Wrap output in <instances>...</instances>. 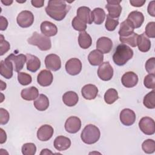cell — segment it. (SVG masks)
<instances>
[{
    "instance_id": "6da1fadb",
    "label": "cell",
    "mask_w": 155,
    "mask_h": 155,
    "mask_svg": "<svg viewBox=\"0 0 155 155\" xmlns=\"http://www.w3.org/2000/svg\"><path fill=\"white\" fill-rule=\"evenodd\" d=\"M70 8V6L68 5L64 1L50 0L45 7V12L52 19L61 21L65 17Z\"/></svg>"
},
{
    "instance_id": "7a4b0ae2",
    "label": "cell",
    "mask_w": 155,
    "mask_h": 155,
    "mask_svg": "<svg viewBox=\"0 0 155 155\" xmlns=\"http://www.w3.org/2000/svg\"><path fill=\"white\" fill-rule=\"evenodd\" d=\"M133 56V50L126 44H121L117 46L113 55V60L116 65L122 66L131 59Z\"/></svg>"
},
{
    "instance_id": "3957f363",
    "label": "cell",
    "mask_w": 155,
    "mask_h": 155,
    "mask_svg": "<svg viewBox=\"0 0 155 155\" xmlns=\"http://www.w3.org/2000/svg\"><path fill=\"white\" fill-rule=\"evenodd\" d=\"M100 136L101 132L98 127L93 124H88L81 132V137L85 143L91 145L97 142Z\"/></svg>"
},
{
    "instance_id": "277c9868",
    "label": "cell",
    "mask_w": 155,
    "mask_h": 155,
    "mask_svg": "<svg viewBox=\"0 0 155 155\" xmlns=\"http://www.w3.org/2000/svg\"><path fill=\"white\" fill-rule=\"evenodd\" d=\"M27 42L30 45L37 46L42 51L48 50L51 47V42L49 37L36 31H35L32 36L27 39Z\"/></svg>"
},
{
    "instance_id": "5b68a950",
    "label": "cell",
    "mask_w": 155,
    "mask_h": 155,
    "mask_svg": "<svg viewBox=\"0 0 155 155\" xmlns=\"http://www.w3.org/2000/svg\"><path fill=\"white\" fill-rule=\"evenodd\" d=\"M18 24L22 28L30 27L34 22V15L28 10H24L20 12L16 18Z\"/></svg>"
},
{
    "instance_id": "8992f818",
    "label": "cell",
    "mask_w": 155,
    "mask_h": 155,
    "mask_svg": "<svg viewBox=\"0 0 155 155\" xmlns=\"http://www.w3.org/2000/svg\"><path fill=\"white\" fill-rule=\"evenodd\" d=\"M139 127L142 133L147 135H153L155 132V124L154 120L150 117H142L139 122Z\"/></svg>"
},
{
    "instance_id": "52a82bcc",
    "label": "cell",
    "mask_w": 155,
    "mask_h": 155,
    "mask_svg": "<svg viewBox=\"0 0 155 155\" xmlns=\"http://www.w3.org/2000/svg\"><path fill=\"white\" fill-rule=\"evenodd\" d=\"M98 77L102 81H110L113 76V69L109 62H102L97 70Z\"/></svg>"
},
{
    "instance_id": "ba28073f",
    "label": "cell",
    "mask_w": 155,
    "mask_h": 155,
    "mask_svg": "<svg viewBox=\"0 0 155 155\" xmlns=\"http://www.w3.org/2000/svg\"><path fill=\"white\" fill-rule=\"evenodd\" d=\"M121 0L107 1L105 8L108 12V16L112 18H118L122 12V7L120 5Z\"/></svg>"
},
{
    "instance_id": "9c48e42d",
    "label": "cell",
    "mask_w": 155,
    "mask_h": 155,
    "mask_svg": "<svg viewBox=\"0 0 155 155\" xmlns=\"http://www.w3.org/2000/svg\"><path fill=\"white\" fill-rule=\"evenodd\" d=\"M6 58L12 63L13 66V70L18 73L20 72V71L23 68L24 65L27 61L26 55L23 54L15 55L13 53H12Z\"/></svg>"
},
{
    "instance_id": "30bf717a",
    "label": "cell",
    "mask_w": 155,
    "mask_h": 155,
    "mask_svg": "<svg viewBox=\"0 0 155 155\" xmlns=\"http://www.w3.org/2000/svg\"><path fill=\"white\" fill-rule=\"evenodd\" d=\"M66 71L70 75L78 74L82 70L81 61L78 58H71L65 64Z\"/></svg>"
},
{
    "instance_id": "8fae6325",
    "label": "cell",
    "mask_w": 155,
    "mask_h": 155,
    "mask_svg": "<svg viewBox=\"0 0 155 155\" xmlns=\"http://www.w3.org/2000/svg\"><path fill=\"white\" fill-rule=\"evenodd\" d=\"M45 65L47 69L56 71L61 68V61L58 55L50 54L45 57Z\"/></svg>"
},
{
    "instance_id": "7c38bea8",
    "label": "cell",
    "mask_w": 155,
    "mask_h": 155,
    "mask_svg": "<svg viewBox=\"0 0 155 155\" xmlns=\"http://www.w3.org/2000/svg\"><path fill=\"white\" fill-rule=\"evenodd\" d=\"M81 127V119L76 116H70L65 121V129L71 134L76 133Z\"/></svg>"
},
{
    "instance_id": "4fadbf2b",
    "label": "cell",
    "mask_w": 155,
    "mask_h": 155,
    "mask_svg": "<svg viewBox=\"0 0 155 155\" xmlns=\"http://www.w3.org/2000/svg\"><path fill=\"white\" fill-rule=\"evenodd\" d=\"M119 118L123 125L125 126H131L136 120V114L132 110L125 108L120 111Z\"/></svg>"
},
{
    "instance_id": "5bb4252c",
    "label": "cell",
    "mask_w": 155,
    "mask_h": 155,
    "mask_svg": "<svg viewBox=\"0 0 155 155\" xmlns=\"http://www.w3.org/2000/svg\"><path fill=\"white\" fill-rule=\"evenodd\" d=\"M127 20L134 28H137L142 25L144 21V16L140 12L133 11L129 13Z\"/></svg>"
},
{
    "instance_id": "9a60e30c",
    "label": "cell",
    "mask_w": 155,
    "mask_h": 155,
    "mask_svg": "<svg viewBox=\"0 0 155 155\" xmlns=\"http://www.w3.org/2000/svg\"><path fill=\"white\" fill-rule=\"evenodd\" d=\"M113 47L112 41L107 37L102 36L99 38L96 42V50L102 54L108 53Z\"/></svg>"
},
{
    "instance_id": "2e32d148",
    "label": "cell",
    "mask_w": 155,
    "mask_h": 155,
    "mask_svg": "<svg viewBox=\"0 0 155 155\" xmlns=\"http://www.w3.org/2000/svg\"><path fill=\"white\" fill-rule=\"evenodd\" d=\"M53 128L47 124L41 126L37 131V137L41 141H47L53 136Z\"/></svg>"
},
{
    "instance_id": "e0dca14e",
    "label": "cell",
    "mask_w": 155,
    "mask_h": 155,
    "mask_svg": "<svg viewBox=\"0 0 155 155\" xmlns=\"http://www.w3.org/2000/svg\"><path fill=\"white\" fill-rule=\"evenodd\" d=\"M122 85L126 88H132L138 82L137 75L133 71H128L123 74L121 78Z\"/></svg>"
},
{
    "instance_id": "ac0fdd59",
    "label": "cell",
    "mask_w": 155,
    "mask_h": 155,
    "mask_svg": "<svg viewBox=\"0 0 155 155\" xmlns=\"http://www.w3.org/2000/svg\"><path fill=\"white\" fill-rule=\"evenodd\" d=\"M76 16L86 24H91L93 22L92 12L90 8L85 6L80 7L78 8Z\"/></svg>"
},
{
    "instance_id": "d6986e66",
    "label": "cell",
    "mask_w": 155,
    "mask_h": 155,
    "mask_svg": "<svg viewBox=\"0 0 155 155\" xmlns=\"http://www.w3.org/2000/svg\"><path fill=\"white\" fill-rule=\"evenodd\" d=\"M53 76L51 72L48 70H42L37 77L38 83L42 87H47L51 84Z\"/></svg>"
},
{
    "instance_id": "ffe728a7",
    "label": "cell",
    "mask_w": 155,
    "mask_h": 155,
    "mask_svg": "<svg viewBox=\"0 0 155 155\" xmlns=\"http://www.w3.org/2000/svg\"><path fill=\"white\" fill-rule=\"evenodd\" d=\"M81 93L84 99L92 100L96 97L98 94V89L97 87L93 84H87L82 88Z\"/></svg>"
},
{
    "instance_id": "44dd1931",
    "label": "cell",
    "mask_w": 155,
    "mask_h": 155,
    "mask_svg": "<svg viewBox=\"0 0 155 155\" xmlns=\"http://www.w3.org/2000/svg\"><path fill=\"white\" fill-rule=\"evenodd\" d=\"M13 66L12 63L5 58L0 63V74L5 79H10L13 76Z\"/></svg>"
},
{
    "instance_id": "7402d4cb",
    "label": "cell",
    "mask_w": 155,
    "mask_h": 155,
    "mask_svg": "<svg viewBox=\"0 0 155 155\" xmlns=\"http://www.w3.org/2000/svg\"><path fill=\"white\" fill-rule=\"evenodd\" d=\"M40 28L42 33L47 37L55 36L58 33L56 25L47 21H45L41 23Z\"/></svg>"
},
{
    "instance_id": "603a6c76",
    "label": "cell",
    "mask_w": 155,
    "mask_h": 155,
    "mask_svg": "<svg viewBox=\"0 0 155 155\" xmlns=\"http://www.w3.org/2000/svg\"><path fill=\"white\" fill-rule=\"evenodd\" d=\"M27 69L31 72H36L41 67L39 59L33 54H27Z\"/></svg>"
},
{
    "instance_id": "cb8c5ba5",
    "label": "cell",
    "mask_w": 155,
    "mask_h": 155,
    "mask_svg": "<svg viewBox=\"0 0 155 155\" xmlns=\"http://www.w3.org/2000/svg\"><path fill=\"white\" fill-rule=\"evenodd\" d=\"M54 147L58 151H64L70 148L71 145V140L69 138L59 136L56 137L54 140Z\"/></svg>"
},
{
    "instance_id": "d4e9b609",
    "label": "cell",
    "mask_w": 155,
    "mask_h": 155,
    "mask_svg": "<svg viewBox=\"0 0 155 155\" xmlns=\"http://www.w3.org/2000/svg\"><path fill=\"white\" fill-rule=\"evenodd\" d=\"M21 97L25 101H34L39 96V91L35 87L23 89L21 93Z\"/></svg>"
},
{
    "instance_id": "484cf974",
    "label": "cell",
    "mask_w": 155,
    "mask_h": 155,
    "mask_svg": "<svg viewBox=\"0 0 155 155\" xmlns=\"http://www.w3.org/2000/svg\"><path fill=\"white\" fill-rule=\"evenodd\" d=\"M62 101L67 106L73 107L77 104L79 101V97L74 91H68L63 94Z\"/></svg>"
},
{
    "instance_id": "4316f807",
    "label": "cell",
    "mask_w": 155,
    "mask_h": 155,
    "mask_svg": "<svg viewBox=\"0 0 155 155\" xmlns=\"http://www.w3.org/2000/svg\"><path fill=\"white\" fill-rule=\"evenodd\" d=\"M88 60L93 66L101 65L104 61V54L97 50H92L88 56Z\"/></svg>"
},
{
    "instance_id": "83f0119b",
    "label": "cell",
    "mask_w": 155,
    "mask_h": 155,
    "mask_svg": "<svg viewBox=\"0 0 155 155\" xmlns=\"http://www.w3.org/2000/svg\"><path fill=\"white\" fill-rule=\"evenodd\" d=\"M137 45L139 50L142 52H147L151 48V41L146 36L145 33H142L138 36Z\"/></svg>"
},
{
    "instance_id": "f1b7e54d",
    "label": "cell",
    "mask_w": 155,
    "mask_h": 155,
    "mask_svg": "<svg viewBox=\"0 0 155 155\" xmlns=\"http://www.w3.org/2000/svg\"><path fill=\"white\" fill-rule=\"evenodd\" d=\"M34 106L39 111H42L46 110L49 107L48 98L44 94H41L37 99L34 101Z\"/></svg>"
},
{
    "instance_id": "f546056e",
    "label": "cell",
    "mask_w": 155,
    "mask_h": 155,
    "mask_svg": "<svg viewBox=\"0 0 155 155\" xmlns=\"http://www.w3.org/2000/svg\"><path fill=\"white\" fill-rule=\"evenodd\" d=\"M78 42L82 48L87 49L92 44V39L87 32L85 31H81L79 34Z\"/></svg>"
},
{
    "instance_id": "4dcf8cb0",
    "label": "cell",
    "mask_w": 155,
    "mask_h": 155,
    "mask_svg": "<svg viewBox=\"0 0 155 155\" xmlns=\"http://www.w3.org/2000/svg\"><path fill=\"white\" fill-rule=\"evenodd\" d=\"M134 28L130 24V23L126 19L120 25V28L119 30V35L121 37L127 36L134 32Z\"/></svg>"
},
{
    "instance_id": "1f68e13d",
    "label": "cell",
    "mask_w": 155,
    "mask_h": 155,
    "mask_svg": "<svg viewBox=\"0 0 155 155\" xmlns=\"http://www.w3.org/2000/svg\"><path fill=\"white\" fill-rule=\"evenodd\" d=\"M92 15L93 22L96 24L100 25L104 22L105 18V13L102 8L99 7L95 8L92 11Z\"/></svg>"
},
{
    "instance_id": "d6a6232c",
    "label": "cell",
    "mask_w": 155,
    "mask_h": 155,
    "mask_svg": "<svg viewBox=\"0 0 155 155\" xmlns=\"http://www.w3.org/2000/svg\"><path fill=\"white\" fill-rule=\"evenodd\" d=\"M119 99L118 93L114 88H110L104 94L105 102L108 104H112Z\"/></svg>"
},
{
    "instance_id": "836d02e7",
    "label": "cell",
    "mask_w": 155,
    "mask_h": 155,
    "mask_svg": "<svg viewBox=\"0 0 155 155\" xmlns=\"http://www.w3.org/2000/svg\"><path fill=\"white\" fill-rule=\"evenodd\" d=\"M143 104L147 108L153 109L155 108V91L154 90L144 96Z\"/></svg>"
},
{
    "instance_id": "e575fe53",
    "label": "cell",
    "mask_w": 155,
    "mask_h": 155,
    "mask_svg": "<svg viewBox=\"0 0 155 155\" xmlns=\"http://www.w3.org/2000/svg\"><path fill=\"white\" fill-rule=\"evenodd\" d=\"M138 36L139 35L137 33L133 32L131 35L125 37L119 36V40L124 44H127L132 47H136L137 46Z\"/></svg>"
},
{
    "instance_id": "d590c367",
    "label": "cell",
    "mask_w": 155,
    "mask_h": 155,
    "mask_svg": "<svg viewBox=\"0 0 155 155\" xmlns=\"http://www.w3.org/2000/svg\"><path fill=\"white\" fill-rule=\"evenodd\" d=\"M143 151L147 154L153 153L155 151V142L153 139H147L142 144Z\"/></svg>"
},
{
    "instance_id": "8d00e7d4",
    "label": "cell",
    "mask_w": 155,
    "mask_h": 155,
    "mask_svg": "<svg viewBox=\"0 0 155 155\" xmlns=\"http://www.w3.org/2000/svg\"><path fill=\"white\" fill-rule=\"evenodd\" d=\"M71 25L75 30L79 31H84L87 28V24L81 20L78 17L75 16L71 22Z\"/></svg>"
},
{
    "instance_id": "74e56055",
    "label": "cell",
    "mask_w": 155,
    "mask_h": 155,
    "mask_svg": "<svg viewBox=\"0 0 155 155\" xmlns=\"http://www.w3.org/2000/svg\"><path fill=\"white\" fill-rule=\"evenodd\" d=\"M21 150L24 155H34L36 151V147L33 143H26L22 145Z\"/></svg>"
},
{
    "instance_id": "f35d334b",
    "label": "cell",
    "mask_w": 155,
    "mask_h": 155,
    "mask_svg": "<svg viewBox=\"0 0 155 155\" xmlns=\"http://www.w3.org/2000/svg\"><path fill=\"white\" fill-rule=\"evenodd\" d=\"M18 80L22 85H27L31 82V76L24 72H19L18 73Z\"/></svg>"
},
{
    "instance_id": "ab89813d",
    "label": "cell",
    "mask_w": 155,
    "mask_h": 155,
    "mask_svg": "<svg viewBox=\"0 0 155 155\" xmlns=\"http://www.w3.org/2000/svg\"><path fill=\"white\" fill-rule=\"evenodd\" d=\"M119 24L118 19H114L113 18L110 17L108 15L107 16V19L105 24V27L108 31H114L116 27Z\"/></svg>"
},
{
    "instance_id": "60d3db41",
    "label": "cell",
    "mask_w": 155,
    "mask_h": 155,
    "mask_svg": "<svg viewBox=\"0 0 155 155\" xmlns=\"http://www.w3.org/2000/svg\"><path fill=\"white\" fill-rule=\"evenodd\" d=\"M143 84L147 88L154 89L155 88V74H149L144 78Z\"/></svg>"
},
{
    "instance_id": "b9f144b4",
    "label": "cell",
    "mask_w": 155,
    "mask_h": 155,
    "mask_svg": "<svg viewBox=\"0 0 155 155\" xmlns=\"http://www.w3.org/2000/svg\"><path fill=\"white\" fill-rule=\"evenodd\" d=\"M10 48V44L8 42L5 41L4 38V36L2 35H1L0 36V55L2 56L5 53H7Z\"/></svg>"
},
{
    "instance_id": "7bdbcfd3",
    "label": "cell",
    "mask_w": 155,
    "mask_h": 155,
    "mask_svg": "<svg viewBox=\"0 0 155 155\" xmlns=\"http://www.w3.org/2000/svg\"><path fill=\"white\" fill-rule=\"evenodd\" d=\"M145 33L148 37L151 38H155V22H150L145 27Z\"/></svg>"
},
{
    "instance_id": "ee69618b",
    "label": "cell",
    "mask_w": 155,
    "mask_h": 155,
    "mask_svg": "<svg viewBox=\"0 0 155 155\" xmlns=\"http://www.w3.org/2000/svg\"><path fill=\"white\" fill-rule=\"evenodd\" d=\"M145 69L149 74H155V58L154 57L147 61L145 63Z\"/></svg>"
},
{
    "instance_id": "f6af8a7d",
    "label": "cell",
    "mask_w": 155,
    "mask_h": 155,
    "mask_svg": "<svg viewBox=\"0 0 155 155\" xmlns=\"http://www.w3.org/2000/svg\"><path fill=\"white\" fill-rule=\"evenodd\" d=\"M0 123L1 125L6 124L10 118V115L7 110L4 108H0Z\"/></svg>"
},
{
    "instance_id": "bcb514c9",
    "label": "cell",
    "mask_w": 155,
    "mask_h": 155,
    "mask_svg": "<svg viewBox=\"0 0 155 155\" xmlns=\"http://www.w3.org/2000/svg\"><path fill=\"white\" fill-rule=\"evenodd\" d=\"M154 6H155V1H151L148 6V13L153 17L155 16V12H154Z\"/></svg>"
},
{
    "instance_id": "7dc6e473",
    "label": "cell",
    "mask_w": 155,
    "mask_h": 155,
    "mask_svg": "<svg viewBox=\"0 0 155 155\" xmlns=\"http://www.w3.org/2000/svg\"><path fill=\"white\" fill-rule=\"evenodd\" d=\"M0 30L1 31H4L6 30L7 26H8V21L5 18L1 16L0 17Z\"/></svg>"
},
{
    "instance_id": "c3c4849f",
    "label": "cell",
    "mask_w": 155,
    "mask_h": 155,
    "mask_svg": "<svg viewBox=\"0 0 155 155\" xmlns=\"http://www.w3.org/2000/svg\"><path fill=\"white\" fill-rule=\"evenodd\" d=\"M145 2H146V1H145V0H143V1H141V0H131V1H130L131 5L132 6L136 7H142V5H144Z\"/></svg>"
},
{
    "instance_id": "681fc988",
    "label": "cell",
    "mask_w": 155,
    "mask_h": 155,
    "mask_svg": "<svg viewBox=\"0 0 155 155\" xmlns=\"http://www.w3.org/2000/svg\"><path fill=\"white\" fill-rule=\"evenodd\" d=\"M32 5L36 8L42 7L44 5V0H32L31 1Z\"/></svg>"
},
{
    "instance_id": "f907efd6",
    "label": "cell",
    "mask_w": 155,
    "mask_h": 155,
    "mask_svg": "<svg viewBox=\"0 0 155 155\" xmlns=\"http://www.w3.org/2000/svg\"><path fill=\"white\" fill-rule=\"evenodd\" d=\"M0 134H1V140H0V143L1 144L4 143V142H5L6 140H7V135L5 132L4 131V130L2 128H0Z\"/></svg>"
},
{
    "instance_id": "816d5d0a",
    "label": "cell",
    "mask_w": 155,
    "mask_h": 155,
    "mask_svg": "<svg viewBox=\"0 0 155 155\" xmlns=\"http://www.w3.org/2000/svg\"><path fill=\"white\" fill-rule=\"evenodd\" d=\"M53 154V153L48 149H43L41 152L40 153V154L42 155V154Z\"/></svg>"
},
{
    "instance_id": "f5cc1de1",
    "label": "cell",
    "mask_w": 155,
    "mask_h": 155,
    "mask_svg": "<svg viewBox=\"0 0 155 155\" xmlns=\"http://www.w3.org/2000/svg\"><path fill=\"white\" fill-rule=\"evenodd\" d=\"M1 2L3 4H4L5 5H10L13 3V1H9V0L3 1V0H1Z\"/></svg>"
},
{
    "instance_id": "db71d44e",
    "label": "cell",
    "mask_w": 155,
    "mask_h": 155,
    "mask_svg": "<svg viewBox=\"0 0 155 155\" xmlns=\"http://www.w3.org/2000/svg\"><path fill=\"white\" fill-rule=\"evenodd\" d=\"M6 88V84L4 83L2 81H1V90H4Z\"/></svg>"
}]
</instances>
